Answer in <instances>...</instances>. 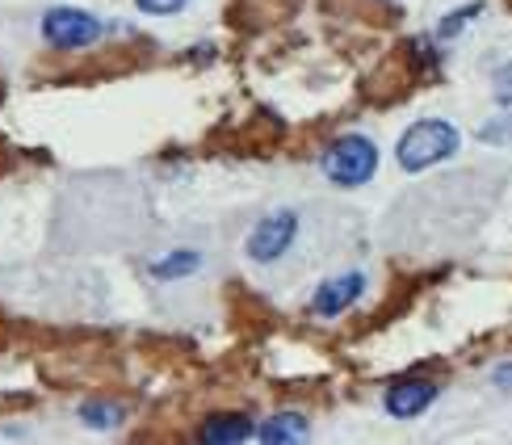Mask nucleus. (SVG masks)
Instances as JSON below:
<instances>
[{
    "instance_id": "14",
    "label": "nucleus",
    "mask_w": 512,
    "mask_h": 445,
    "mask_svg": "<svg viewBox=\"0 0 512 445\" xmlns=\"http://www.w3.org/2000/svg\"><path fill=\"white\" fill-rule=\"evenodd\" d=\"M492 383H496V387H504V391H512V362L496 366V374H492Z\"/></svg>"
},
{
    "instance_id": "10",
    "label": "nucleus",
    "mask_w": 512,
    "mask_h": 445,
    "mask_svg": "<svg viewBox=\"0 0 512 445\" xmlns=\"http://www.w3.org/2000/svg\"><path fill=\"white\" fill-rule=\"evenodd\" d=\"M122 416H126V408L122 404H105V399H89V404L80 408V420L89 429H118Z\"/></svg>"
},
{
    "instance_id": "5",
    "label": "nucleus",
    "mask_w": 512,
    "mask_h": 445,
    "mask_svg": "<svg viewBox=\"0 0 512 445\" xmlns=\"http://www.w3.org/2000/svg\"><path fill=\"white\" fill-rule=\"evenodd\" d=\"M361 294H366V273H336V278L319 282V290L311 294V315L319 320H336V315H345Z\"/></svg>"
},
{
    "instance_id": "1",
    "label": "nucleus",
    "mask_w": 512,
    "mask_h": 445,
    "mask_svg": "<svg viewBox=\"0 0 512 445\" xmlns=\"http://www.w3.org/2000/svg\"><path fill=\"white\" fill-rule=\"evenodd\" d=\"M458 147H462V131H458L454 122H445V118H420V122H412L408 131L399 135L395 160H399L403 173H424V168L450 160Z\"/></svg>"
},
{
    "instance_id": "11",
    "label": "nucleus",
    "mask_w": 512,
    "mask_h": 445,
    "mask_svg": "<svg viewBox=\"0 0 512 445\" xmlns=\"http://www.w3.org/2000/svg\"><path fill=\"white\" fill-rule=\"evenodd\" d=\"M492 101L500 110H512V63H500L492 72Z\"/></svg>"
},
{
    "instance_id": "8",
    "label": "nucleus",
    "mask_w": 512,
    "mask_h": 445,
    "mask_svg": "<svg viewBox=\"0 0 512 445\" xmlns=\"http://www.w3.org/2000/svg\"><path fill=\"white\" fill-rule=\"evenodd\" d=\"M252 437H256V441H269V445L307 441V437H311V420H307L303 412H277V416L265 420V425H256Z\"/></svg>"
},
{
    "instance_id": "12",
    "label": "nucleus",
    "mask_w": 512,
    "mask_h": 445,
    "mask_svg": "<svg viewBox=\"0 0 512 445\" xmlns=\"http://www.w3.org/2000/svg\"><path fill=\"white\" fill-rule=\"evenodd\" d=\"M479 13H483V5H462L454 17H445V21H441V30H437V34H441V38H454V34L466 26V21H475Z\"/></svg>"
},
{
    "instance_id": "6",
    "label": "nucleus",
    "mask_w": 512,
    "mask_h": 445,
    "mask_svg": "<svg viewBox=\"0 0 512 445\" xmlns=\"http://www.w3.org/2000/svg\"><path fill=\"white\" fill-rule=\"evenodd\" d=\"M433 399H437V383H429V378H399L382 395V408L395 420H412L424 408H433Z\"/></svg>"
},
{
    "instance_id": "13",
    "label": "nucleus",
    "mask_w": 512,
    "mask_h": 445,
    "mask_svg": "<svg viewBox=\"0 0 512 445\" xmlns=\"http://www.w3.org/2000/svg\"><path fill=\"white\" fill-rule=\"evenodd\" d=\"M189 5V0H135V9L147 13V17H173Z\"/></svg>"
},
{
    "instance_id": "7",
    "label": "nucleus",
    "mask_w": 512,
    "mask_h": 445,
    "mask_svg": "<svg viewBox=\"0 0 512 445\" xmlns=\"http://www.w3.org/2000/svg\"><path fill=\"white\" fill-rule=\"evenodd\" d=\"M256 425L240 412H219V416H206V425L198 429V441L202 445H240V441H252Z\"/></svg>"
},
{
    "instance_id": "3",
    "label": "nucleus",
    "mask_w": 512,
    "mask_h": 445,
    "mask_svg": "<svg viewBox=\"0 0 512 445\" xmlns=\"http://www.w3.org/2000/svg\"><path fill=\"white\" fill-rule=\"evenodd\" d=\"M38 34L55 51H89L101 42L105 21L80 5H51L38 21Z\"/></svg>"
},
{
    "instance_id": "9",
    "label": "nucleus",
    "mask_w": 512,
    "mask_h": 445,
    "mask_svg": "<svg viewBox=\"0 0 512 445\" xmlns=\"http://www.w3.org/2000/svg\"><path fill=\"white\" fill-rule=\"evenodd\" d=\"M202 269V252H194V248H173L168 257H160L156 265H152V278L156 282H181V278H189V273H198Z\"/></svg>"
},
{
    "instance_id": "2",
    "label": "nucleus",
    "mask_w": 512,
    "mask_h": 445,
    "mask_svg": "<svg viewBox=\"0 0 512 445\" xmlns=\"http://www.w3.org/2000/svg\"><path fill=\"white\" fill-rule=\"evenodd\" d=\"M324 177L340 189H357L374 181L378 173V143L370 135H340L336 143H328V152L319 156Z\"/></svg>"
},
{
    "instance_id": "4",
    "label": "nucleus",
    "mask_w": 512,
    "mask_h": 445,
    "mask_svg": "<svg viewBox=\"0 0 512 445\" xmlns=\"http://www.w3.org/2000/svg\"><path fill=\"white\" fill-rule=\"evenodd\" d=\"M294 240H298V210H269V215L248 231L244 252L252 265H273L294 248Z\"/></svg>"
}]
</instances>
